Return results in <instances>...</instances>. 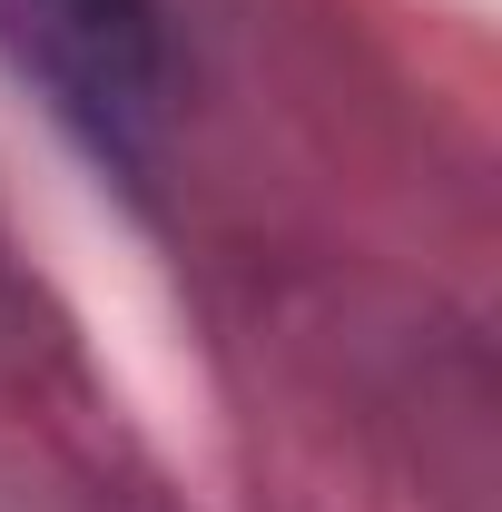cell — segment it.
Segmentation results:
<instances>
[{
    "label": "cell",
    "instance_id": "1",
    "mask_svg": "<svg viewBox=\"0 0 502 512\" xmlns=\"http://www.w3.org/2000/svg\"><path fill=\"white\" fill-rule=\"evenodd\" d=\"M50 20L109 79H158V0H50Z\"/></svg>",
    "mask_w": 502,
    "mask_h": 512
}]
</instances>
